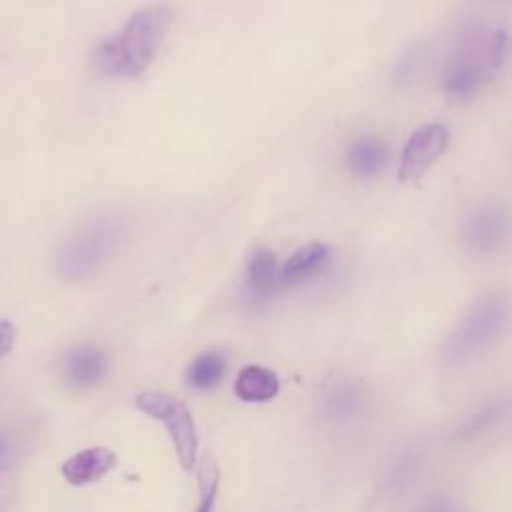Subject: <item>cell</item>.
<instances>
[{
  "instance_id": "6da1fadb",
  "label": "cell",
  "mask_w": 512,
  "mask_h": 512,
  "mask_svg": "<svg viewBox=\"0 0 512 512\" xmlns=\"http://www.w3.org/2000/svg\"><path fill=\"white\" fill-rule=\"evenodd\" d=\"M168 26L170 10L166 6L140 8L118 32L96 46V68L112 78L142 76L154 62Z\"/></svg>"
},
{
  "instance_id": "7a4b0ae2",
  "label": "cell",
  "mask_w": 512,
  "mask_h": 512,
  "mask_svg": "<svg viewBox=\"0 0 512 512\" xmlns=\"http://www.w3.org/2000/svg\"><path fill=\"white\" fill-rule=\"evenodd\" d=\"M508 36L502 28H476L446 60L440 84L454 102L472 100L504 66Z\"/></svg>"
},
{
  "instance_id": "3957f363",
  "label": "cell",
  "mask_w": 512,
  "mask_h": 512,
  "mask_svg": "<svg viewBox=\"0 0 512 512\" xmlns=\"http://www.w3.org/2000/svg\"><path fill=\"white\" fill-rule=\"evenodd\" d=\"M124 234V220L116 212H100L82 222L60 246L56 272L66 282L90 278L114 254Z\"/></svg>"
},
{
  "instance_id": "277c9868",
  "label": "cell",
  "mask_w": 512,
  "mask_h": 512,
  "mask_svg": "<svg viewBox=\"0 0 512 512\" xmlns=\"http://www.w3.org/2000/svg\"><path fill=\"white\" fill-rule=\"evenodd\" d=\"M508 322V302L500 294L480 298L446 336L442 358L448 364H462L490 348Z\"/></svg>"
},
{
  "instance_id": "5b68a950",
  "label": "cell",
  "mask_w": 512,
  "mask_h": 512,
  "mask_svg": "<svg viewBox=\"0 0 512 512\" xmlns=\"http://www.w3.org/2000/svg\"><path fill=\"white\" fill-rule=\"evenodd\" d=\"M136 406L150 418L164 424L172 440L174 452L178 456V462L182 464L184 470H192L196 464L198 434H196V424L188 406L166 392H154V390L140 392L136 396Z\"/></svg>"
},
{
  "instance_id": "8992f818",
  "label": "cell",
  "mask_w": 512,
  "mask_h": 512,
  "mask_svg": "<svg viewBox=\"0 0 512 512\" xmlns=\"http://www.w3.org/2000/svg\"><path fill=\"white\" fill-rule=\"evenodd\" d=\"M450 132L440 122H430L414 130L402 150L398 178L402 182H418L446 152Z\"/></svg>"
},
{
  "instance_id": "52a82bcc",
  "label": "cell",
  "mask_w": 512,
  "mask_h": 512,
  "mask_svg": "<svg viewBox=\"0 0 512 512\" xmlns=\"http://www.w3.org/2000/svg\"><path fill=\"white\" fill-rule=\"evenodd\" d=\"M464 244L478 256L498 252L508 238V214L498 204H484L474 208L464 220Z\"/></svg>"
},
{
  "instance_id": "ba28073f",
  "label": "cell",
  "mask_w": 512,
  "mask_h": 512,
  "mask_svg": "<svg viewBox=\"0 0 512 512\" xmlns=\"http://www.w3.org/2000/svg\"><path fill=\"white\" fill-rule=\"evenodd\" d=\"M108 372V356L92 344L76 346L64 360V380L76 390L98 386Z\"/></svg>"
},
{
  "instance_id": "9c48e42d",
  "label": "cell",
  "mask_w": 512,
  "mask_h": 512,
  "mask_svg": "<svg viewBox=\"0 0 512 512\" xmlns=\"http://www.w3.org/2000/svg\"><path fill=\"white\" fill-rule=\"evenodd\" d=\"M332 250L324 242H308L300 246L280 266V286H296L318 276L330 262Z\"/></svg>"
},
{
  "instance_id": "30bf717a",
  "label": "cell",
  "mask_w": 512,
  "mask_h": 512,
  "mask_svg": "<svg viewBox=\"0 0 512 512\" xmlns=\"http://www.w3.org/2000/svg\"><path fill=\"white\" fill-rule=\"evenodd\" d=\"M116 466V454L102 446L76 452L62 464V476L74 486H86L106 476Z\"/></svg>"
},
{
  "instance_id": "8fae6325",
  "label": "cell",
  "mask_w": 512,
  "mask_h": 512,
  "mask_svg": "<svg viewBox=\"0 0 512 512\" xmlns=\"http://www.w3.org/2000/svg\"><path fill=\"white\" fill-rule=\"evenodd\" d=\"M388 164V146L376 136L356 138L344 154L346 170L358 180L376 178Z\"/></svg>"
},
{
  "instance_id": "7c38bea8",
  "label": "cell",
  "mask_w": 512,
  "mask_h": 512,
  "mask_svg": "<svg viewBox=\"0 0 512 512\" xmlns=\"http://www.w3.org/2000/svg\"><path fill=\"white\" fill-rule=\"evenodd\" d=\"M280 390V380L274 370L260 366V364H248L244 366L234 382V394L238 400L246 404H260L276 398Z\"/></svg>"
},
{
  "instance_id": "4fadbf2b",
  "label": "cell",
  "mask_w": 512,
  "mask_h": 512,
  "mask_svg": "<svg viewBox=\"0 0 512 512\" xmlns=\"http://www.w3.org/2000/svg\"><path fill=\"white\" fill-rule=\"evenodd\" d=\"M246 284L256 300L270 298L280 286V268L276 256L266 248H256L246 264Z\"/></svg>"
},
{
  "instance_id": "5bb4252c",
  "label": "cell",
  "mask_w": 512,
  "mask_h": 512,
  "mask_svg": "<svg viewBox=\"0 0 512 512\" xmlns=\"http://www.w3.org/2000/svg\"><path fill=\"white\" fill-rule=\"evenodd\" d=\"M508 416V400L506 398H494L482 406H478L474 412H470L460 426L454 430L450 444H466L480 436L482 432L490 430L494 424H498L502 418Z\"/></svg>"
},
{
  "instance_id": "9a60e30c",
  "label": "cell",
  "mask_w": 512,
  "mask_h": 512,
  "mask_svg": "<svg viewBox=\"0 0 512 512\" xmlns=\"http://www.w3.org/2000/svg\"><path fill=\"white\" fill-rule=\"evenodd\" d=\"M364 406V388L352 380L336 382L322 398V410L332 418H350Z\"/></svg>"
},
{
  "instance_id": "2e32d148",
  "label": "cell",
  "mask_w": 512,
  "mask_h": 512,
  "mask_svg": "<svg viewBox=\"0 0 512 512\" xmlns=\"http://www.w3.org/2000/svg\"><path fill=\"white\" fill-rule=\"evenodd\" d=\"M226 374V360L220 352H202L198 354L188 370H186V380L194 390H212L214 386L220 384V380Z\"/></svg>"
},
{
  "instance_id": "e0dca14e",
  "label": "cell",
  "mask_w": 512,
  "mask_h": 512,
  "mask_svg": "<svg viewBox=\"0 0 512 512\" xmlns=\"http://www.w3.org/2000/svg\"><path fill=\"white\" fill-rule=\"evenodd\" d=\"M198 488H200V500L194 512H212L216 494H218V468L212 458L202 460Z\"/></svg>"
},
{
  "instance_id": "ac0fdd59",
  "label": "cell",
  "mask_w": 512,
  "mask_h": 512,
  "mask_svg": "<svg viewBox=\"0 0 512 512\" xmlns=\"http://www.w3.org/2000/svg\"><path fill=\"white\" fill-rule=\"evenodd\" d=\"M420 512H462V508L450 496H436V498L428 500Z\"/></svg>"
},
{
  "instance_id": "d6986e66",
  "label": "cell",
  "mask_w": 512,
  "mask_h": 512,
  "mask_svg": "<svg viewBox=\"0 0 512 512\" xmlns=\"http://www.w3.org/2000/svg\"><path fill=\"white\" fill-rule=\"evenodd\" d=\"M14 342H16L14 324L8 322V320H0V360H4L8 356Z\"/></svg>"
},
{
  "instance_id": "ffe728a7",
  "label": "cell",
  "mask_w": 512,
  "mask_h": 512,
  "mask_svg": "<svg viewBox=\"0 0 512 512\" xmlns=\"http://www.w3.org/2000/svg\"><path fill=\"white\" fill-rule=\"evenodd\" d=\"M14 456H16V446L10 442V438L0 434V468L12 462Z\"/></svg>"
}]
</instances>
